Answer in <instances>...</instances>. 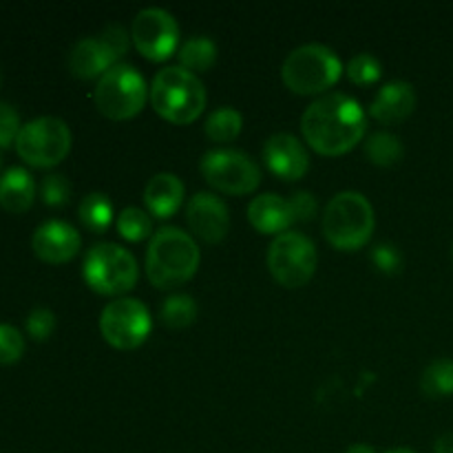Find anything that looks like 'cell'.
Masks as SVG:
<instances>
[{"label": "cell", "mask_w": 453, "mask_h": 453, "mask_svg": "<svg viewBox=\"0 0 453 453\" xmlns=\"http://www.w3.org/2000/svg\"><path fill=\"white\" fill-rule=\"evenodd\" d=\"M301 131L317 153L343 155L365 137V109L348 93H326L303 111Z\"/></svg>", "instance_id": "6da1fadb"}, {"label": "cell", "mask_w": 453, "mask_h": 453, "mask_svg": "<svg viewBox=\"0 0 453 453\" xmlns=\"http://www.w3.org/2000/svg\"><path fill=\"white\" fill-rule=\"evenodd\" d=\"M202 252L193 234L166 226L150 237L146 248V274L159 290L177 288L188 281L199 268Z\"/></svg>", "instance_id": "7a4b0ae2"}, {"label": "cell", "mask_w": 453, "mask_h": 453, "mask_svg": "<svg viewBox=\"0 0 453 453\" xmlns=\"http://www.w3.org/2000/svg\"><path fill=\"white\" fill-rule=\"evenodd\" d=\"M150 104L168 122L190 124L206 109V87L184 66H164L150 82Z\"/></svg>", "instance_id": "3957f363"}, {"label": "cell", "mask_w": 453, "mask_h": 453, "mask_svg": "<svg viewBox=\"0 0 453 453\" xmlns=\"http://www.w3.org/2000/svg\"><path fill=\"white\" fill-rule=\"evenodd\" d=\"M323 234L339 250H358L374 233V206L358 190H343L323 211Z\"/></svg>", "instance_id": "277c9868"}, {"label": "cell", "mask_w": 453, "mask_h": 453, "mask_svg": "<svg viewBox=\"0 0 453 453\" xmlns=\"http://www.w3.org/2000/svg\"><path fill=\"white\" fill-rule=\"evenodd\" d=\"M343 62L334 49L321 42H308L292 49L281 65V78L290 91L301 96L323 93L341 78Z\"/></svg>", "instance_id": "5b68a950"}, {"label": "cell", "mask_w": 453, "mask_h": 453, "mask_svg": "<svg viewBox=\"0 0 453 453\" xmlns=\"http://www.w3.org/2000/svg\"><path fill=\"white\" fill-rule=\"evenodd\" d=\"M137 259L119 243H96L82 261V277L100 295H124L137 283Z\"/></svg>", "instance_id": "8992f818"}, {"label": "cell", "mask_w": 453, "mask_h": 453, "mask_svg": "<svg viewBox=\"0 0 453 453\" xmlns=\"http://www.w3.org/2000/svg\"><path fill=\"white\" fill-rule=\"evenodd\" d=\"M149 91L144 75L135 66L118 62L97 80L93 97L102 115L111 119H128L144 109Z\"/></svg>", "instance_id": "52a82bcc"}, {"label": "cell", "mask_w": 453, "mask_h": 453, "mask_svg": "<svg viewBox=\"0 0 453 453\" xmlns=\"http://www.w3.org/2000/svg\"><path fill=\"white\" fill-rule=\"evenodd\" d=\"M16 150L31 166H56L71 150L69 124L53 115L29 119L27 124H22L20 133H18Z\"/></svg>", "instance_id": "ba28073f"}, {"label": "cell", "mask_w": 453, "mask_h": 453, "mask_svg": "<svg viewBox=\"0 0 453 453\" xmlns=\"http://www.w3.org/2000/svg\"><path fill=\"white\" fill-rule=\"evenodd\" d=\"M317 248L308 234L286 230L277 234L268 248V268L273 277L286 288H299L317 273Z\"/></svg>", "instance_id": "9c48e42d"}, {"label": "cell", "mask_w": 453, "mask_h": 453, "mask_svg": "<svg viewBox=\"0 0 453 453\" xmlns=\"http://www.w3.org/2000/svg\"><path fill=\"white\" fill-rule=\"evenodd\" d=\"M202 175L212 188L228 195H246L259 188L261 166L237 149H211L202 155Z\"/></svg>", "instance_id": "30bf717a"}, {"label": "cell", "mask_w": 453, "mask_h": 453, "mask_svg": "<svg viewBox=\"0 0 453 453\" xmlns=\"http://www.w3.org/2000/svg\"><path fill=\"white\" fill-rule=\"evenodd\" d=\"M153 319L140 299L119 296L104 305L100 314V332L106 343L118 349H135L149 339Z\"/></svg>", "instance_id": "8fae6325"}, {"label": "cell", "mask_w": 453, "mask_h": 453, "mask_svg": "<svg viewBox=\"0 0 453 453\" xmlns=\"http://www.w3.org/2000/svg\"><path fill=\"white\" fill-rule=\"evenodd\" d=\"M131 38L146 58L166 60L180 44V25L166 9L146 7L133 20Z\"/></svg>", "instance_id": "7c38bea8"}, {"label": "cell", "mask_w": 453, "mask_h": 453, "mask_svg": "<svg viewBox=\"0 0 453 453\" xmlns=\"http://www.w3.org/2000/svg\"><path fill=\"white\" fill-rule=\"evenodd\" d=\"M186 221L199 239L217 243L228 234L230 211L219 195L199 190L186 203Z\"/></svg>", "instance_id": "4fadbf2b"}, {"label": "cell", "mask_w": 453, "mask_h": 453, "mask_svg": "<svg viewBox=\"0 0 453 453\" xmlns=\"http://www.w3.org/2000/svg\"><path fill=\"white\" fill-rule=\"evenodd\" d=\"M264 162L277 177L288 181L301 180L310 168V155L303 142L292 133H274L264 144Z\"/></svg>", "instance_id": "5bb4252c"}, {"label": "cell", "mask_w": 453, "mask_h": 453, "mask_svg": "<svg viewBox=\"0 0 453 453\" xmlns=\"http://www.w3.org/2000/svg\"><path fill=\"white\" fill-rule=\"evenodd\" d=\"M82 246V237L69 221L49 219L35 228L31 248L47 264H66L73 259Z\"/></svg>", "instance_id": "9a60e30c"}, {"label": "cell", "mask_w": 453, "mask_h": 453, "mask_svg": "<svg viewBox=\"0 0 453 453\" xmlns=\"http://www.w3.org/2000/svg\"><path fill=\"white\" fill-rule=\"evenodd\" d=\"M416 109V91L405 80H389L370 104V115L380 124H396Z\"/></svg>", "instance_id": "2e32d148"}, {"label": "cell", "mask_w": 453, "mask_h": 453, "mask_svg": "<svg viewBox=\"0 0 453 453\" xmlns=\"http://www.w3.org/2000/svg\"><path fill=\"white\" fill-rule=\"evenodd\" d=\"M248 219L259 233L264 234H281L295 224V212H292L290 199L281 197L277 193L257 195L248 206Z\"/></svg>", "instance_id": "e0dca14e"}, {"label": "cell", "mask_w": 453, "mask_h": 453, "mask_svg": "<svg viewBox=\"0 0 453 453\" xmlns=\"http://www.w3.org/2000/svg\"><path fill=\"white\" fill-rule=\"evenodd\" d=\"M113 65H118L113 53L106 49V44L100 38H91V35L78 40L69 53L71 73L82 80H100Z\"/></svg>", "instance_id": "ac0fdd59"}, {"label": "cell", "mask_w": 453, "mask_h": 453, "mask_svg": "<svg viewBox=\"0 0 453 453\" xmlns=\"http://www.w3.org/2000/svg\"><path fill=\"white\" fill-rule=\"evenodd\" d=\"M184 181L175 175V173H157L149 180L144 188V203L155 217L175 215L180 211L181 202H184Z\"/></svg>", "instance_id": "d6986e66"}, {"label": "cell", "mask_w": 453, "mask_h": 453, "mask_svg": "<svg viewBox=\"0 0 453 453\" xmlns=\"http://www.w3.org/2000/svg\"><path fill=\"white\" fill-rule=\"evenodd\" d=\"M35 199V181L22 166H12L0 175V206L9 212H25Z\"/></svg>", "instance_id": "ffe728a7"}, {"label": "cell", "mask_w": 453, "mask_h": 453, "mask_svg": "<svg viewBox=\"0 0 453 453\" xmlns=\"http://www.w3.org/2000/svg\"><path fill=\"white\" fill-rule=\"evenodd\" d=\"M180 66L188 71H208L217 60V44L208 35H193L177 49Z\"/></svg>", "instance_id": "44dd1931"}, {"label": "cell", "mask_w": 453, "mask_h": 453, "mask_svg": "<svg viewBox=\"0 0 453 453\" xmlns=\"http://www.w3.org/2000/svg\"><path fill=\"white\" fill-rule=\"evenodd\" d=\"M78 215L91 233H104L113 221V202L106 193H88L80 202Z\"/></svg>", "instance_id": "7402d4cb"}, {"label": "cell", "mask_w": 453, "mask_h": 453, "mask_svg": "<svg viewBox=\"0 0 453 453\" xmlns=\"http://www.w3.org/2000/svg\"><path fill=\"white\" fill-rule=\"evenodd\" d=\"M243 127V115L242 111H237L234 106H219V109L212 111L206 119V135L212 142H233L234 137L242 133Z\"/></svg>", "instance_id": "603a6c76"}, {"label": "cell", "mask_w": 453, "mask_h": 453, "mask_svg": "<svg viewBox=\"0 0 453 453\" xmlns=\"http://www.w3.org/2000/svg\"><path fill=\"white\" fill-rule=\"evenodd\" d=\"M420 388L427 396L442 398L453 394V358H436L425 367Z\"/></svg>", "instance_id": "cb8c5ba5"}, {"label": "cell", "mask_w": 453, "mask_h": 453, "mask_svg": "<svg viewBox=\"0 0 453 453\" xmlns=\"http://www.w3.org/2000/svg\"><path fill=\"white\" fill-rule=\"evenodd\" d=\"M365 155L379 166H392L403 157L401 137L389 131H376L365 140Z\"/></svg>", "instance_id": "d4e9b609"}, {"label": "cell", "mask_w": 453, "mask_h": 453, "mask_svg": "<svg viewBox=\"0 0 453 453\" xmlns=\"http://www.w3.org/2000/svg\"><path fill=\"white\" fill-rule=\"evenodd\" d=\"M159 317L162 323L168 327H186L197 319V301L184 292H175V295L166 296L159 308Z\"/></svg>", "instance_id": "484cf974"}, {"label": "cell", "mask_w": 453, "mask_h": 453, "mask_svg": "<svg viewBox=\"0 0 453 453\" xmlns=\"http://www.w3.org/2000/svg\"><path fill=\"white\" fill-rule=\"evenodd\" d=\"M118 233L128 242H142L146 237H153V219L146 215L142 208L128 206L118 217Z\"/></svg>", "instance_id": "4316f807"}, {"label": "cell", "mask_w": 453, "mask_h": 453, "mask_svg": "<svg viewBox=\"0 0 453 453\" xmlns=\"http://www.w3.org/2000/svg\"><path fill=\"white\" fill-rule=\"evenodd\" d=\"M383 73V65L379 58L370 51L357 53L352 60L348 62V75L352 82L357 84H372L380 78Z\"/></svg>", "instance_id": "83f0119b"}, {"label": "cell", "mask_w": 453, "mask_h": 453, "mask_svg": "<svg viewBox=\"0 0 453 453\" xmlns=\"http://www.w3.org/2000/svg\"><path fill=\"white\" fill-rule=\"evenodd\" d=\"M25 354V336L20 330L9 323H0V363L9 365V363L20 361Z\"/></svg>", "instance_id": "f1b7e54d"}, {"label": "cell", "mask_w": 453, "mask_h": 453, "mask_svg": "<svg viewBox=\"0 0 453 453\" xmlns=\"http://www.w3.org/2000/svg\"><path fill=\"white\" fill-rule=\"evenodd\" d=\"M40 195H42V202L49 203V206H65L71 199V181L60 173H51L40 184Z\"/></svg>", "instance_id": "f546056e"}, {"label": "cell", "mask_w": 453, "mask_h": 453, "mask_svg": "<svg viewBox=\"0 0 453 453\" xmlns=\"http://www.w3.org/2000/svg\"><path fill=\"white\" fill-rule=\"evenodd\" d=\"M56 330V314L49 308H35L31 310L27 317V332L31 339L35 341H47L51 332Z\"/></svg>", "instance_id": "4dcf8cb0"}, {"label": "cell", "mask_w": 453, "mask_h": 453, "mask_svg": "<svg viewBox=\"0 0 453 453\" xmlns=\"http://www.w3.org/2000/svg\"><path fill=\"white\" fill-rule=\"evenodd\" d=\"M100 40L106 44L111 53H113L115 60H119V56L128 51L131 47V35H128L127 27L119 25V22H111L104 27V31L100 34Z\"/></svg>", "instance_id": "1f68e13d"}, {"label": "cell", "mask_w": 453, "mask_h": 453, "mask_svg": "<svg viewBox=\"0 0 453 453\" xmlns=\"http://www.w3.org/2000/svg\"><path fill=\"white\" fill-rule=\"evenodd\" d=\"M20 128L22 127L20 118H18V111L12 104H7V102H0V149L16 142Z\"/></svg>", "instance_id": "d6a6232c"}, {"label": "cell", "mask_w": 453, "mask_h": 453, "mask_svg": "<svg viewBox=\"0 0 453 453\" xmlns=\"http://www.w3.org/2000/svg\"><path fill=\"white\" fill-rule=\"evenodd\" d=\"M372 261H374V265L380 273L392 274L401 270L403 255L394 243H379V246H374V250H372Z\"/></svg>", "instance_id": "836d02e7"}, {"label": "cell", "mask_w": 453, "mask_h": 453, "mask_svg": "<svg viewBox=\"0 0 453 453\" xmlns=\"http://www.w3.org/2000/svg\"><path fill=\"white\" fill-rule=\"evenodd\" d=\"M292 212H295V221H310L317 215L319 202L310 190H296L290 197Z\"/></svg>", "instance_id": "e575fe53"}, {"label": "cell", "mask_w": 453, "mask_h": 453, "mask_svg": "<svg viewBox=\"0 0 453 453\" xmlns=\"http://www.w3.org/2000/svg\"><path fill=\"white\" fill-rule=\"evenodd\" d=\"M434 453H453V434H442L434 445Z\"/></svg>", "instance_id": "d590c367"}, {"label": "cell", "mask_w": 453, "mask_h": 453, "mask_svg": "<svg viewBox=\"0 0 453 453\" xmlns=\"http://www.w3.org/2000/svg\"><path fill=\"white\" fill-rule=\"evenodd\" d=\"M345 453H376L374 449H372L370 445H363V442H357V445L348 447V451Z\"/></svg>", "instance_id": "8d00e7d4"}, {"label": "cell", "mask_w": 453, "mask_h": 453, "mask_svg": "<svg viewBox=\"0 0 453 453\" xmlns=\"http://www.w3.org/2000/svg\"><path fill=\"white\" fill-rule=\"evenodd\" d=\"M385 453H418V451L410 449V447H396V449H389V451H385Z\"/></svg>", "instance_id": "74e56055"}, {"label": "cell", "mask_w": 453, "mask_h": 453, "mask_svg": "<svg viewBox=\"0 0 453 453\" xmlns=\"http://www.w3.org/2000/svg\"><path fill=\"white\" fill-rule=\"evenodd\" d=\"M451 257H453V248H451Z\"/></svg>", "instance_id": "f35d334b"}]
</instances>
